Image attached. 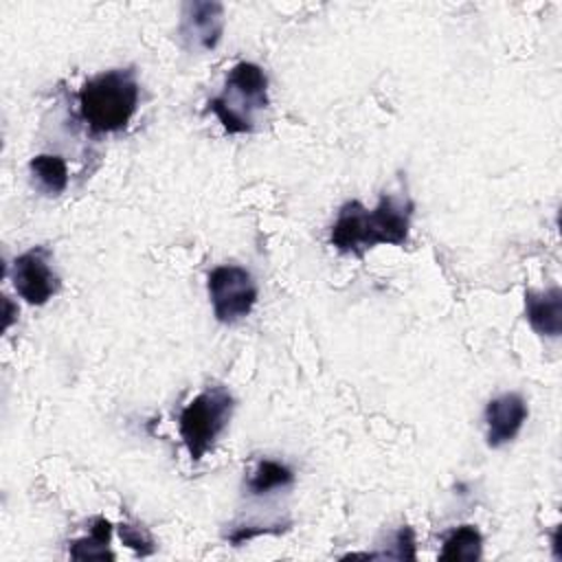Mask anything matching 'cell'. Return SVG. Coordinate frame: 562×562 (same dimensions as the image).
I'll return each instance as SVG.
<instances>
[{
	"mask_svg": "<svg viewBox=\"0 0 562 562\" xmlns=\"http://www.w3.org/2000/svg\"><path fill=\"white\" fill-rule=\"evenodd\" d=\"M483 551V536L474 525H459L443 538V547L439 553V560L450 562H474L481 558Z\"/></svg>",
	"mask_w": 562,
	"mask_h": 562,
	"instance_id": "12",
	"label": "cell"
},
{
	"mask_svg": "<svg viewBox=\"0 0 562 562\" xmlns=\"http://www.w3.org/2000/svg\"><path fill=\"white\" fill-rule=\"evenodd\" d=\"M235 400L222 384L200 391L180 413L178 428L191 461H200L220 439L231 422Z\"/></svg>",
	"mask_w": 562,
	"mask_h": 562,
	"instance_id": "4",
	"label": "cell"
},
{
	"mask_svg": "<svg viewBox=\"0 0 562 562\" xmlns=\"http://www.w3.org/2000/svg\"><path fill=\"white\" fill-rule=\"evenodd\" d=\"M119 536H121L123 544L130 547L136 555H151L154 549H156L151 536H149L145 529L134 527V525H130V522H121V525H119Z\"/></svg>",
	"mask_w": 562,
	"mask_h": 562,
	"instance_id": "14",
	"label": "cell"
},
{
	"mask_svg": "<svg viewBox=\"0 0 562 562\" xmlns=\"http://www.w3.org/2000/svg\"><path fill=\"white\" fill-rule=\"evenodd\" d=\"M413 209L411 198H395L386 191L371 211L360 200H349L338 211L329 231V244L338 252L353 257H364L378 244L404 246L408 241Z\"/></svg>",
	"mask_w": 562,
	"mask_h": 562,
	"instance_id": "1",
	"label": "cell"
},
{
	"mask_svg": "<svg viewBox=\"0 0 562 562\" xmlns=\"http://www.w3.org/2000/svg\"><path fill=\"white\" fill-rule=\"evenodd\" d=\"M525 318L536 334L547 338H560L562 334V290L558 285L533 292L525 290Z\"/></svg>",
	"mask_w": 562,
	"mask_h": 562,
	"instance_id": "9",
	"label": "cell"
},
{
	"mask_svg": "<svg viewBox=\"0 0 562 562\" xmlns=\"http://www.w3.org/2000/svg\"><path fill=\"white\" fill-rule=\"evenodd\" d=\"M389 558H397V560H415V533L408 525H402L397 529V533L393 536V553Z\"/></svg>",
	"mask_w": 562,
	"mask_h": 562,
	"instance_id": "15",
	"label": "cell"
},
{
	"mask_svg": "<svg viewBox=\"0 0 562 562\" xmlns=\"http://www.w3.org/2000/svg\"><path fill=\"white\" fill-rule=\"evenodd\" d=\"M224 33V7L213 0H189L182 4L178 37L191 53L213 50Z\"/></svg>",
	"mask_w": 562,
	"mask_h": 562,
	"instance_id": "7",
	"label": "cell"
},
{
	"mask_svg": "<svg viewBox=\"0 0 562 562\" xmlns=\"http://www.w3.org/2000/svg\"><path fill=\"white\" fill-rule=\"evenodd\" d=\"M4 307H7V321H4V327L11 325V316H13V307H11V301L4 299Z\"/></svg>",
	"mask_w": 562,
	"mask_h": 562,
	"instance_id": "16",
	"label": "cell"
},
{
	"mask_svg": "<svg viewBox=\"0 0 562 562\" xmlns=\"http://www.w3.org/2000/svg\"><path fill=\"white\" fill-rule=\"evenodd\" d=\"M50 255L46 246H33L13 261V288L29 305H46L59 292V277L50 268Z\"/></svg>",
	"mask_w": 562,
	"mask_h": 562,
	"instance_id": "6",
	"label": "cell"
},
{
	"mask_svg": "<svg viewBox=\"0 0 562 562\" xmlns=\"http://www.w3.org/2000/svg\"><path fill=\"white\" fill-rule=\"evenodd\" d=\"M136 68H112L83 81L77 92L79 114L90 134H116L127 127L138 108Z\"/></svg>",
	"mask_w": 562,
	"mask_h": 562,
	"instance_id": "2",
	"label": "cell"
},
{
	"mask_svg": "<svg viewBox=\"0 0 562 562\" xmlns=\"http://www.w3.org/2000/svg\"><path fill=\"white\" fill-rule=\"evenodd\" d=\"M292 481H294V472L285 463L272 461V459H261L257 463V468L252 470L246 487H248V494L263 496L274 490L292 485Z\"/></svg>",
	"mask_w": 562,
	"mask_h": 562,
	"instance_id": "13",
	"label": "cell"
},
{
	"mask_svg": "<svg viewBox=\"0 0 562 562\" xmlns=\"http://www.w3.org/2000/svg\"><path fill=\"white\" fill-rule=\"evenodd\" d=\"M110 538H112V522L103 516H97L90 527V536L77 538L70 542V558L72 560H114V553L110 551Z\"/></svg>",
	"mask_w": 562,
	"mask_h": 562,
	"instance_id": "11",
	"label": "cell"
},
{
	"mask_svg": "<svg viewBox=\"0 0 562 562\" xmlns=\"http://www.w3.org/2000/svg\"><path fill=\"white\" fill-rule=\"evenodd\" d=\"M213 314L222 325H235L246 318L257 303V283L241 266H217L206 279Z\"/></svg>",
	"mask_w": 562,
	"mask_h": 562,
	"instance_id": "5",
	"label": "cell"
},
{
	"mask_svg": "<svg viewBox=\"0 0 562 562\" xmlns=\"http://www.w3.org/2000/svg\"><path fill=\"white\" fill-rule=\"evenodd\" d=\"M29 171L37 189L46 195H59L68 187V167L61 156L37 154L29 160Z\"/></svg>",
	"mask_w": 562,
	"mask_h": 562,
	"instance_id": "10",
	"label": "cell"
},
{
	"mask_svg": "<svg viewBox=\"0 0 562 562\" xmlns=\"http://www.w3.org/2000/svg\"><path fill=\"white\" fill-rule=\"evenodd\" d=\"M268 108V77L255 61H237L209 110L228 134H250L257 127V112Z\"/></svg>",
	"mask_w": 562,
	"mask_h": 562,
	"instance_id": "3",
	"label": "cell"
},
{
	"mask_svg": "<svg viewBox=\"0 0 562 562\" xmlns=\"http://www.w3.org/2000/svg\"><path fill=\"white\" fill-rule=\"evenodd\" d=\"M529 411L518 393H503L487 402L485 406V426H487V446L501 448L516 439Z\"/></svg>",
	"mask_w": 562,
	"mask_h": 562,
	"instance_id": "8",
	"label": "cell"
}]
</instances>
